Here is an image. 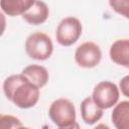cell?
Returning <instances> with one entry per match:
<instances>
[{"mask_svg":"<svg viewBox=\"0 0 129 129\" xmlns=\"http://www.w3.org/2000/svg\"><path fill=\"white\" fill-rule=\"evenodd\" d=\"M2 89L6 99L20 109H30L39 101L40 89L30 83L21 73L7 77Z\"/></svg>","mask_w":129,"mask_h":129,"instance_id":"6da1fadb","label":"cell"},{"mask_svg":"<svg viewBox=\"0 0 129 129\" xmlns=\"http://www.w3.org/2000/svg\"><path fill=\"white\" fill-rule=\"evenodd\" d=\"M24 48L26 54L30 58L36 60H46L53 52V42L46 33L35 31L27 36Z\"/></svg>","mask_w":129,"mask_h":129,"instance_id":"7a4b0ae2","label":"cell"},{"mask_svg":"<svg viewBox=\"0 0 129 129\" xmlns=\"http://www.w3.org/2000/svg\"><path fill=\"white\" fill-rule=\"evenodd\" d=\"M83 33V25L79 18L75 16L64 17L59 21L55 29V39L61 46L75 44Z\"/></svg>","mask_w":129,"mask_h":129,"instance_id":"3957f363","label":"cell"},{"mask_svg":"<svg viewBox=\"0 0 129 129\" xmlns=\"http://www.w3.org/2000/svg\"><path fill=\"white\" fill-rule=\"evenodd\" d=\"M48 116L57 127L68 126L77 119V112L74 103L67 98L55 99L48 108Z\"/></svg>","mask_w":129,"mask_h":129,"instance_id":"277c9868","label":"cell"},{"mask_svg":"<svg viewBox=\"0 0 129 129\" xmlns=\"http://www.w3.org/2000/svg\"><path fill=\"white\" fill-rule=\"evenodd\" d=\"M91 97L98 107L102 110H108L119 103L120 90L115 83L102 81L94 87Z\"/></svg>","mask_w":129,"mask_h":129,"instance_id":"5b68a950","label":"cell"},{"mask_svg":"<svg viewBox=\"0 0 129 129\" xmlns=\"http://www.w3.org/2000/svg\"><path fill=\"white\" fill-rule=\"evenodd\" d=\"M74 58L76 63L83 69H93L102 59V50L94 41H85L75 50Z\"/></svg>","mask_w":129,"mask_h":129,"instance_id":"8992f818","label":"cell"},{"mask_svg":"<svg viewBox=\"0 0 129 129\" xmlns=\"http://www.w3.org/2000/svg\"><path fill=\"white\" fill-rule=\"evenodd\" d=\"M109 56L114 63L129 69V38L115 40L110 46Z\"/></svg>","mask_w":129,"mask_h":129,"instance_id":"52a82bcc","label":"cell"},{"mask_svg":"<svg viewBox=\"0 0 129 129\" xmlns=\"http://www.w3.org/2000/svg\"><path fill=\"white\" fill-rule=\"evenodd\" d=\"M49 16V8L43 1H35L32 6L21 16L28 24L40 25L44 23Z\"/></svg>","mask_w":129,"mask_h":129,"instance_id":"ba28073f","label":"cell"},{"mask_svg":"<svg viewBox=\"0 0 129 129\" xmlns=\"http://www.w3.org/2000/svg\"><path fill=\"white\" fill-rule=\"evenodd\" d=\"M80 111H81V117L82 120L88 124V125H94L98 121L101 120L103 117V112L100 107L96 105V103L93 101L92 97H86L80 105Z\"/></svg>","mask_w":129,"mask_h":129,"instance_id":"9c48e42d","label":"cell"},{"mask_svg":"<svg viewBox=\"0 0 129 129\" xmlns=\"http://www.w3.org/2000/svg\"><path fill=\"white\" fill-rule=\"evenodd\" d=\"M21 74L39 89L43 88L49 80L48 71L40 64H28L22 70Z\"/></svg>","mask_w":129,"mask_h":129,"instance_id":"30bf717a","label":"cell"},{"mask_svg":"<svg viewBox=\"0 0 129 129\" xmlns=\"http://www.w3.org/2000/svg\"><path fill=\"white\" fill-rule=\"evenodd\" d=\"M111 121L115 129H129V101H121L111 113Z\"/></svg>","mask_w":129,"mask_h":129,"instance_id":"8fae6325","label":"cell"},{"mask_svg":"<svg viewBox=\"0 0 129 129\" xmlns=\"http://www.w3.org/2000/svg\"><path fill=\"white\" fill-rule=\"evenodd\" d=\"M33 3L34 0H1L0 7L3 14L8 16H22Z\"/></svg>","mask_w":129,"mask_h":129,"instance_id":"7c38bea8","label":"cell"},{"mask_svg":"<svg viewBox=\"0 0 129 129\" xmlns=\"http://www.w3.org/2000/svg\"><path fill=\"white\" fill-rule=\"evenodd\" d=\"M22 126V122L16 116L10 114L0 115V129H18Z\"/></svg>","mask_w":129,"mask_h":129,"instance_id":"4fadbf2b","label":"cell"},{"mask_svg":"<svg viewBox=\"0 0 129 129\" xmlns=\"http://www.w3.org/2000/svg\"><path fill=\"white\" fill-rule=\"evenodd\" d=\"M108 3L116 13L129 19V0H110Z\"/></svg>","mask_w":129,"mask_h":129,"instance_id":"5bb4252c","label":"cell"},{"mask_svg":"<svg viewBox=\"0 0 129 129\" xmlns=\"http://www.w3.org/2000/svg\"><path fill=\"white\" fill-rule=\"evenodd\" d=\"M119 90L121 94L127 98H129V75L124 76L119 81Z\"/></svg>","mask_w":129,"mask_h":129,"instance_id":"9a60e30c","label":"cell"},{"mask_svg":"<svg viewBox=\"0 0 129 129\" xmlns=\"http://www.w3.org/2000/svg\"><path fill=\"white\" fill-rule=\"evenodd\" d=\"M57 129H81V127H80V124H79L77 121H75L74 123H72V124H70V125H68V126L57 127Z\"/></svg>","mask_w":129,"mask_h":129,"instance_id":"2e32d148","label":"cell"},{"mask_svg":"<svg viewBox=\"0 0 129 129\" xmlns=\"http://www.w3.org/2000/svg\"><path fill=\"white\" fill-rule=\"evenodd\" d=\"M93 129H111V128L105 123H100V124H97V126H95Z\"/></svg>","mask_w":129,"mask_h":129,"instance_id":"e0dca14e","label":"cell"},{"mask_svg":"<svg viewBox=\"0 0 129 129\" xmlns=\"http://www.w3.org/2000/svg\"><path fill=\"white\" fill-rule=\"evenodd\" d=\"M18 129H31V128H29V127H26V126H23V125H22V126H21V127H19Z\"/></svg>","mask_w":129,"mask_h":129,"instance_id":"ac0fdd59","label":"cell"}]
</instances>
